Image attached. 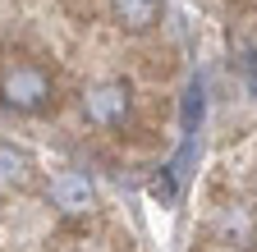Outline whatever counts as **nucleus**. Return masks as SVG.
<instances>
[{
    "instance_id": "39448f33",
    "label": "nucleus",
    "mask_w": 257,
    "mask_h": 252,
    "mask_svg": "<svg viewBox=\"0 0 257 252\" xmlns=\"http://www.w3.org/2000/svg\"><path fill=\"white\" fill-rule=\"evenodd\" d=\"M32 179H37L32 156L14 142H0V188H28Z\"/></svg>"
},
{
    "instance_id": "f03ea898",
    "label": "nucleus",
    "mask_w": 257,
    "mask_h": 252,
    "mask_svg": "<svg viewBox=\"0 0 257 252\" xmlns=\"http://www.w3.org/2000/svg\"><path fill=\"white\" fill-rule=\"evenodd\" d=\"M83 115L92 129H119V124L134 115V92H128L124 78H110V83H96L83 92Z\"/></svg>"
},
{
    "instance_id": "1a4fd4ad",
    "label": "nucleus",
    "mask_w": 257,
    "mask_h": 252,
    "mask_svg": "<svg viewBox=\"0 0 257 252\" xmlns=\"http://www.w3.org/2000/svg\"><path fill=\"white\" fill-rule=\"evenodd\" d=\"M110 252H143V247L128 238V234H115V238H110Z\"/></svg>"
},
{
    "instance_id": "f257e3e1",
    "label": "nucleus",
    "mask_w": 257,
    "mask_h": 252,
    "mask_svg": "<svg viewBox=\"0 0 257 252\" xmlns=\"http://www.w3.org/2000/svg\"><path fill=\"white\" fill-rule=\"evenodd\" d=\"M0 106H10L19 115H46V110H60L55 101V78L51 69L42 65L37 55L28 60H5V69H0Z\"/></svg>"
},
{
    "instance_id": "20e7f679",
    "label": "nucleus",
    "mask_w": 257,
    "mask_h": 252,
    "mask_svg": "<svg viewBox=\"0 0 257 252\" xmlns=\"http://www.w3.org/2000/svg\"><path fill=\"white\" fill-rule=\"evenodd\" d=\"M166 14V0H110V19L124 28V33H152Z\"/></svg>"
},
{
    "instance_id": "7ed1b4c3",
    "label": "nucleus",
    "mask_w": 257,
    "mask_h": 252,
    "mask_svg": "<svg viewBox=\"0 0 257 252\" xmlns=\"http://www.w3.org/2000/svg\"><path fill=\"white\" fill-rule=\"evenodd\" d=\"M51 202L64 211V215H87L92 211V202H96V193H92V179L83 174V170H60V174H51Z\"/></svg>"
},
{
    "instance_id": "9b49d317",
    "label": "nucleus",
    "mask_w": 257,
    "mask_h": 252,
    "mask_svg": "<svg viewBox=\"0 0 257 252\" xmlns=\"http://www.w3.org/2000/svg\"><path fill=\"white\" fill-rule=\"evenodd\" d=\"M234 5H248V0H234Z\"/></svg>"
},
{
    "instance_id": "0eeeda50",
    "label": "nucleus",
    "mask_w": 257,
    "mask_h": 252,
    "mask_svg": "<svg viewBox=\"0 0 257 252\" xmlns=\"http://www.w3.org/2000/svg\"><path fill=\"white\" fill-rule=\"evenodd\" d=\"M60 10L74 23H96L101 14H110V0H60Z\"/></svg>"
},
{
    "instance_id": "6e6552de",
    "label": "nucleus",
    "mask_w": 257,
    "mask_h": 252,
    "mask_svg": "<svg viewBox=\"0 0 257 252\" xmlns=\"http://www.w3.org/2000/svg\"><path fill=\"white\" fill-rule=\"evenodd\" d=\"M152 197H161V202H175V179L161 170L156 179H152Z\"/></svg>"
},
{
    "instance_id": "423d86ee",
    "label": "nucleus",
    "mask_w": 257,
    "mask_h": 252,
    "mask_svg": "<svg viewBox=\"0 0 257 252\" xmlns=\"http://www.w3.org/2000/svg\"><path fill=\"white\" fill-rule=\"evenodd\" d=\"M175 69H179L175 51H143V55H138V74H143L147 83H166Z\"/></svg>"
},
{
    "instance_id": "9d476101",
    "label": "nucleus",
    "mask_w": 257,
    "mask_h": 252,
    "mask_svg": "<svg viewBox=\"0 0 257 252\" xmlns=\"http://www.w3.org/2000/svg\"><path fill=\"white\" fill-rule=\"evenodd\" d=\"M243 69H248V83H252V92H257V55L243 60Z\"/></svg>"
}]
</instances>
